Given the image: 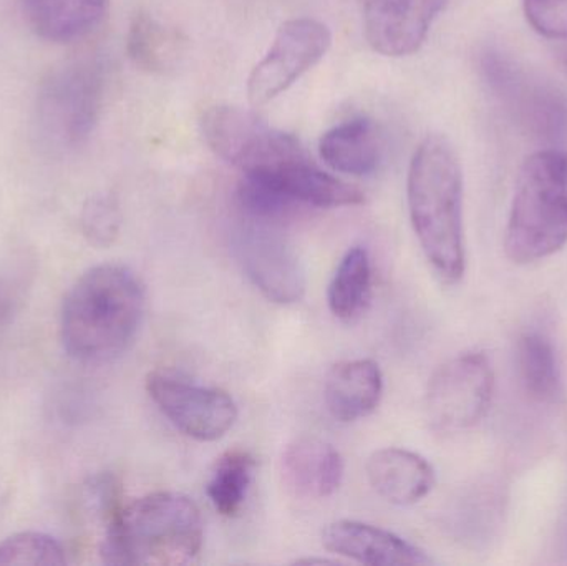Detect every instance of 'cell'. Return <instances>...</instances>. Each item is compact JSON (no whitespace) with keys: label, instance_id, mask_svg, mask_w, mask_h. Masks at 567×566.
<instances>
[{"label":"cell","instance_id":"cell-16","mask_svg":"<svg viewBox=\"0 0 567 566\" xmlns=\"http://www.w3.org/2000/svg\"><path fill=\"white\" fill-rule=\"evenodd\" d=\"M383 375L372 359L342 361L330 369L323 384V401L336 421L349 424L379 408Z\"/></svg>","mask_w":567,"mask_h":566},{"label":"cell","instance_id":"cell-11","mask_svg":"<svg viewBox=\"0 0 567 566\" xmlns=\"http://www.w3.org/2000/svg\"><path fill=\"white\" fill-rule=\"evenodd\" d=\"M235 236V253L249 281L276 305H293L306 292V271L292 246L271 223L249 219Z\"/></svg>","mask_w":567,"mask_h":566},{"label":"cell","instance_id":"cell-24","mask_svg":"<svg viewBox=\"0 0 567 566\" xmlns=\"http://www.w3.org/2000/svg\"><path fill=\"white\" fill-rule=\"evenodd\" d=\"M83 233L96 246H110L118 238L122 215L118 203L109 195L90 199L83 208Z\"/></svg>","mask_w":567,"mask_h":566},{"label":"cell","instance_id":"cell-2","mask_svg":"<svg viewBox=\"0 0 567 566\" xmlns=\"http://www.w3.org/2000/svg\"><path fill=\"white\" fill-rule=\"evenodd\" d=\"M145 288L122 265L89 269L66 295L60 331L66 352L85 364L122 356L136 338L145 315Z\"/></svg>","mask_w":567,"mask_h":566},{"label":"cell","instance_id":"cell-21","mask_svg":"<svg viewBox=\"0 0 567 566\" xmlns=\"http://www.w3.org/2000/svg\"><path fill=\"white\" fill-rule=\"evenodd\" d=\"M372 291V259L363 246H352L340 259L330 279L327 302L340 321L359 318L369 305Z\"/></svg>","mask_w":567,"mask_h":566},{"label":"cell","instance_id":"cell-8","mask_svg":"<svg viewBox=\"0 0 567 566\" xmlns=\"http://www.w3.org/2000/svg\"><path fill=\"white\" fill-rule=\"evenodd\" d=\"M495 372L483 352H465L440 366L426 388L430 424L442 432L475 428L492 404Z\"/></svg>","mask_w":567,"mask_h":566},{"label":"cell","instance_id":"cell-13","mask_svg":"<svg viewBox=\"0 0 567 566\" xmlns=\"http://www.w3.org/2000/svg\"><path fill=\"white\" fill-rule=\"evenodd\" d=\"M322 544L330 554L357 564L372 566H419L432 564V558L410 542L392 532L355 521H339L327 525Z\"/></svg>","mask_w":567,"mask_h":566},{"label":"cell","instance_id":"cell-7","mask_svg":"<svg viewBox=\"0 0 567 566\" xmlns=\"http://www.w3.org/2000/svg\"><path fill=\"white\" fill-rule=\"evenodd\" d=\"M483 73L496 99L522 128L545 142L567 136V100L555 86L502 52L483 56Z\"/></svg>","mask_w":567,"mask_h":566},{"label":"cell","instance_id":"cell-25","mask_svg":"<svg viewBox=\"0 0 567 566\" xmlns=\"http://www.w3.org/2000/svg\"><path fill=\"white\" fill-rule=\"evenodd\" d=\"M525 13L536 32L567 42V0H525Z\"/></svg>","mask_w":567,"mask_h":566},{"label":"cell","instance_id":"cell-15","mask_svg":"<svg viewBox=\"0 0 567 566\" xmlns=\"http://www.w3.org/2000/svg\"><path fill=\"white\" fill-rule=\"evenodd\" d=\"M367 477L373 491L400 507L419 504L435 487L432 464L406 449H380L367 462Z\"/></svg>","mask_w":567,"mask_h":566},{"label":"cell","instance_id":"cell-18","mask_svg":"<svg viewBox=\"0 0 567 566\" xmlns=\"http://www.w3.org/2000/svg\"><path fill=\"white\" fill-rule=\"evenodd\" d=\"M322 162L342 175L365 176L375 172L382 158V143L375 123L352 119L323 133L319 142Z\"/></svg>","mask_w":567,"mask_h":566},{"label":"cell","instance_id":"cell-17","mask_svg":"<svg viewBox=\"0 0 567 566\" xmlns=\"http://www.w3.org/2000/svg\"><path fill=\"white\" fill-rule=\"evenodd\" d=\"M110 0H22V12L35 35L70 43L96 29Z\"/></svg>","mask_w":567,"mask_h":566},{"label":"cell","instance_id":"cell-19","mask_svg":"<svg viewBox=\"0 0 567 566\" xmlns=\"http://www.w3.org/2000/svg\"><path fill=\"white\" fill-rule=\"evenodd\" d=\"M516 371L526 394L542 404L563 398V372L551 339L539 331L523 332L516 342Z\"/></svg>","mask_w":567,"mask_h":566},{"label":"cell","instance_id":"cell-1","mask_svg":"<svg viewBox=\"0 0 567 566\" xmlns=\"http://www.w3.org/2000/svg\"><path fill=\"white\" fill-rule=\"evenodd\" d=\"M410 222L426 261L446 285L465 275L463 172L452 143L429 135L413 153L406 178Z\"/></svg>","mask_w":567,"mask_h":566},{"label":"cell","instance_id":"cell-22","mask_svg":"<svg viewBox=\"0 0 567 566\" xmlns=\"http://www.w3.org/2000/svg\"><path fill=\"white\" fill-rule=\"evenodd\" d=\"M256 461L249 452H226L216 461L206 485V495L223 517H238L255 478Z\"/></svg>","mask_w":567,"mask_h":566},{"label":"cell","instance_id":"cell-23","mask_svg":"<svg viewBox=\"0 0 567 566\" xmlns=\"http://www.w3.org/2000/svg\"><path fill=\"white\" fill-rule=\"evenodd\" d=\"M65 564V548L49 535L23 532L0 544V565Z\"/></svg>","mask_w":567,"mask_h":566},{"label":"cell","instance_id":"cell-9","mask_svg":"<svg viewBox=\"0 0 567 566\" xmlns=\"http://www.w3.org/2000/svg\"><path fill=\"white\" fill-rule=\"evenodd\" d=\"M146 391L169 424L195 441H219L238 421V405L228 392L173 372H150Z\"/></svg>","mask_w":567,"mask_h":566},{"label":"cell","instance_id":"cell-6","mask_svg":"<svg viewBox=\"0 0 567 566\" xmlns=\"http://www.w3.org/2000/svg\"><path fill=\"white\" fill-rule=\"evenodd\" d=\"M202 132L209 148L243 175H261L306 155L289 133L272 128L238 106L216 105L206 110Z\"/></svg>","mask_w":567,"mask_h":566},{"label":"cell","instance_id":"cell-14","mask_svg":"<svg viewBox=\"0 0 567 566\" xmlns=\"http://www.w3.org/2000/svg\"><path fill=\"white\" fill-rule=\"evenodd\" d=\"M282 481L296 497L322 501L339 491L343 461L336 447L322 439L300 438L282 454Z\"/></svg>","mask_w":567,"mask_h":566},{"label":"cell","instance_id":"cell-5","mask_svg":"<svg viewBox=\"0 0 567 566\" xmlns=\"http://www.w3.org/2000/svg\"><path fill=\"white\" fill-rule=\"evenodd\" d=\"M105 79L92 60L66 63L50 73L37 96V126L42 142L56 152L82 145L99 123Z\"/></svg>","mask_w":567,"mask_h":566},{"label":"cell","instance_id":"cell-12","mask_svg":"<svg viewBox=\"0 0 567 566\" xmlns=\"http://www.w3.org/2000/svg\"><path fill=\"white\" fill-rule=\"evenodd\" d=\"M446 0H363V30L369 45L385 56L419 52Z\"/></svg>","mask_w":567,"mask_h":566},{"label":"cell","instance_id":"cell-10","mask_svg":"<svg viewBox=\"0 0 567 566\" xmlns=\"http://www.w3.org/2000/svg\"><path fill=\"white\" fill-rule=\"evenodd\" d=\"M330 45L332 33L326 23L309 17L287 20L249 75V103L258 109L278 99L326 56Z\"/></svg>","mask_w":567,"mask_h":566},{"label":"cell","instance_id":"cell-4","mask_svg":"<svg viewBox=\"0 0 567 566\" xmlns=\"http://www.w3.org/2000/svg\"><path fill=\"white\" fill-rule=\"evenodd\" d=\"M567 243V152L543 150L526 159L505 231L506 256L533 265Z\"/></svg>","mask_w":567,"mask_h":566},{"label":"cell","instance_id":"cell-20","mask_svg":"<svg viewBox=\"0 0 567 566\" xmlns=\"http://www.w3.org/2000/svg\"><path fill=\"white\" fill-rule=\"evenodd\" d=\"M185 50L183 33L148 13H140L130 23L126 52L143 72L155 75L173 72L182 62Z\"/></svg>","mask_w":567,"mask_h":566},{"label":"cell","instance_id":"cell-3","mask_svg":"<svg viewBox=\"0 0 567 566\" xmlns=\"http://www.w3.org/2000/svg\"><path fill=\"white\" fill-rule=\"evenodd\" d=\"M203 542L198 505L178 492H155L122 505L105 527L100 555L109 565H189Z\"/></svg>","mask_w":567,"mask_h":566}]
</instances>
